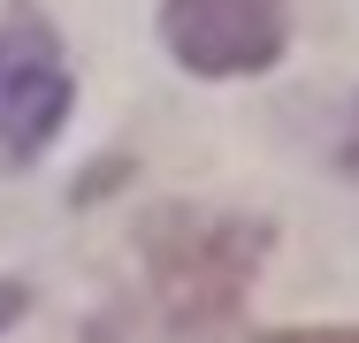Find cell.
Instances as JSON below:
<instances>
[{
    "label": "cell",
    "instance_id": "5",
    "mask_svg": "<svg viewBox=\"0 0 359 343\" xmlns=\"http://www.w3.org/2000/svg\"><path fill=\"white\" fill-rule=\"evenodd\" d=\"M23 313H31V290H23V282H8V274H0V336H8V328H15V321H23Z\"/></svg>",
    "mask_w": 359,
    "mask_h": 343
},
{
    "label": "cell",
    "instance_id": "6",
    "mask_svg": "<svg viewBox=\"0 0 359 343\" xmlns=\"http://www.w3.org/2000/svg\"><path fill=\"white\" fill-rule=\"evenodd\" d=\"M344 168L359 176V107H352V122H344Z\"/></svg>",
    "mask_w": 359,
    "mask_h": 343
},
{
    "label": "cell",
    "instance_id": "1",
    "mask_svg": "<svg viewBox=\"0 0 359 343\" xmlns=\"http://www.w3.org/2000/svg\"><path fill=\"white\" fill-rule=\"evenodd\" d=\"M268 260V221L222 206H161L145 221V282L176 336L207 343L237 321L252 274Z\"/></svg>",
    "mask_w": 359,
    "mask_h": 343
},
{
    "label": "cell",
    "instance_id": "2",
    "mask_svg": "<svg viewBox=\"0 0 359 343\" xmlns=\"http://www.w3.org/2000/svg\"><path fill=\"white\" fill-rule=\"evenodd\" d=\"M161 38L191 76H260L290 46L283 0H161Z\"/></svg>",
    "mask_w": 359,
    "mask_h": 343
},
{
    "label": "cell",
    "instance_id": "4",
    "mask_svg": "<svg viewBox=\"0 0 359 343\" xmlns=\"http://www.w3.org/2000/svg\"><path fill=\"white\" fill-rule=\"evenodd\" d=\"M260 343H359V328H268Z\"/></svg>",
    "mask_w": 359,
    "mask_h": 343
},
{
    "label": "cell",
    "instance_id": "3",
    "mask_svg": "<svg viewBox=\"0 0 359 343\" xmlns=\"http://www.w3.org/2000/svg\"><path fill=\"white\" fill-rule=\"evenodd\" d=\"M69 99L76 84L62 69V46L39 23H8L0 31V168H31L69 122Z\"/></svg>",
    "mask_w": 359,
    "mask_h": 343
}]
</instances>
